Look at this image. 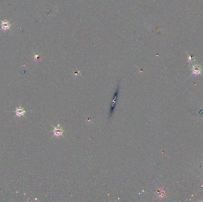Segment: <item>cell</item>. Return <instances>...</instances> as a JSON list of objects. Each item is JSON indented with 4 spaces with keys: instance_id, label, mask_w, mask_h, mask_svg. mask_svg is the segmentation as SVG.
Returning a JSON list of instances; mask_svg holds the SVG:
<instances>
[{
    "instance_id": "4",
    "label": "cell",
    "mask_w": 203,
    "mask_h": 202,
    "mask_svg": "<svg viewBox=\"0 0 203 202\" xmlns=\"http://www.w3.org/2000/svg\"><path fill=\"white\" fill-rule=\"evenodd\" d=\"M1 27L3 30H8L10 27V24L7 21H3L1 23Z\"/></svg>"
},
{
    "instance_id": "1",
    "label": "cell",
    "mask_w": 203,
    "mask_h": 202,
    "mask_svg": "<svg viewBox=\"0 0 203 202\" xmlns=\"http://www.w3.org/2000/svg\"><path fill=\"white\" fill-rule=\"evenodd\" d=\"M118 93H119V87H118V88H117V90H116V91L115 92V94H114V95H113L112 103V105H111V109H110V111H109V116H110V117L112 116L113 113V111H114L116 104H117V99H118Z\"/></svg>"
},
{
    "instance_id": "2",
    "label": "cell",
    "mask_w": 203,
    "mask_h": 202,
    "mask_svg": "<svg viewBox=\"0 0 203 202\" xmlns=\"http://www.w3.org/2000/svg\"><path fill=\"white\" fill-rule=\"evenodd\" d=\"M54 133V136L56 137H59L60 136H63V133H64V129L62 127L60 126V125L58 123V125L54 127V130L52 131Z\"/></svg>"
},
{
    "instance_id": "3",
    "label": "cell",
    "mask_w": 203,
    "mask_h": 202,
    "mask_svg": "<svg viewBox=\"0 0 203 202\" xmlns=\"http://www.w3.org/2000/svg\"><path fill=\"white\" fill-rule=\"evenodd\" d=\"M15 113L16 116L20 117L24 116V114L26 113V111L23 107H21V106H19V107L16 108V109L15 110Z\"/></svg>"
}]
</instances>
